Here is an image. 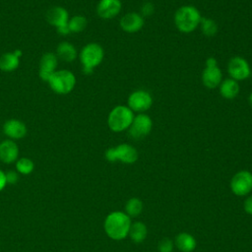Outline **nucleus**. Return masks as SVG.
<instances>
[{"instance_id": "nucleus-17", "label": "nucleus", "mask_w": 252, "mask_h": 252, "mask_svg": "<svg viewBox=\"0 0 252 252\" xmlns=\"http://www.w3.org/2000/svg\"><path fill=\"white\" fill-rule=\"evenodd\" d=\"M46 21L56 28L68 24L69 14L68 11L60 6H54L46 12Z\"/></svg>"}, {"instance_id": "nucleus-12", "label": "nucleus", "mask_w": 252, "mask_h": 252, "mask_svg": "<svg viewBox=\"0 0 252 252\" xmlns=\"http://www.w3.org/2000/svg\"><path fill=\"white\" fill-rule=\"evenodd\" d=\"M57 65H58V58L55 53L53 52L44 53L39 60V70H38L39 78L44 82H48L52 74L56 71Z\"/></svg>"}, {"instance_id": "nucleus-32", "label": "nucleus", "mask_w": 252, "mask_h": 252, "mask_svg": "<svg viewBox=\"0 0 252 252\" xmlns=\"http://www.w3.org/2000/svg\"><path fill=\"white\" fill-rule=\"evenodd\" d=\"M6 185H7V181H6L5 172L2 169H0V191H2Z\"/></svg>"}, {"instance_id": "nucleus-23", "label": "nucleus", "mask_w": 252, "mask_h": 252, "mask_svg": "<svg viewBox=\"0 0 252 252\" xmlns=\"http://www.w3.org/2000/svg\"><path fill=\"white\" fill-rule=\"evenodd\" d=\"M143 210V203L138 198H131L125 205V214L130 218L138 217Z\"/></svg>"}, {"instance_id": "nucleus-15", "label": "nucleus", "mask_w": 252, "mask_h": 252, "mask_svg": "<svg viewBox=\"0 0 252 252\" xmlns=\"http://www.w3.org/2000/svg\"><path fill=\"white\" fill-rule=\"evenodd\" d=\"M4 134L11 140H20L27 134L26 124L19 119H9L3 125Z\"/></svg>"}, {"instance_id": "nucleus-4", "label": "nucleus", "mask_w": 252, "mask_h": 252, "mask_svg": "<svg viewBox=\"0 0 252 252\" xmlns=\"http://www.w3.org/2000/svg\"><path fill=\"white\" fill-rule=\"evenodd\" d=\"M134 116V112L127 105H116L108 113L107 125L111 131L119 133L129 129Z\"/></svg>"}, {"instance_id": "nucleus-3", "label": "nucleus", "mask_w": 252, "mask_h": 252, "mask_svg": "<svg viewBox=\"0 0 252 252\" xmlns=\"http://www.w3.org/2000/svg\"><path fill=\"white\" fill-rule=\"evenodd\" d=\"M104 57V51L100 44L90 42L86 44L80 51V60L83 65L85 75H91L94 69L98 66Z\"/></svg>"}, {"instance_id": "nucleus-21", "label": "nucleus", "mask_w": 252, "mask_h": 252, "mask_svg": "<svg viewBox=\"0 0 252 252\" xmlns=\"http://www.w3.org/2000/svg\"><path fill=\"white\" fill-rule=\"evenodd\" d=\"M20 57L14 52H6L0 56V70L4 72H12L19 67Z\"/></svg>"}, {"instance_id": "nucleus-14", "label": "nucleus", "mask_w": 252, "mask_h": 252, "mask_svg": "<svg viewBox=\"0 0 252 252\" xmlns=\"http://www.w3.org/2000/svg\"><path fill=\"white\" fill-rule=\"evenodd\" d=\"M122 9L120 0H99L96 6V13L103 20L115 18Z\"/></svg>"}, {"instance_id": "nucleus-28", "label": "nucleus", "mask_w": 252, "mask_h": 252, "mask_svg": "<svg viewBox=\"0 0 252 252\" xmlns=\"http://www.w3.org/2000/svg\"><path fill=\"white\" fill-rule=\"evenodd\" d=\"M154 11H155V7H154V5L151 3V2H146V3H144L143 5H142V7H141V15L143 16V17H149V16H151L153 13H154Z\"/></svg>"}, {"instance_id": "nucleus-27", "label": "nucleus", "mask_w": 252, "mask_h": 252, "mask_svg": "<svg viewBox=\"0 0 252 252\" xmlns=\"http://www.w3.org/2000/svg\"><path fill=\"white\" fill-rule=\"evenodd\" d=\"M158 252H172L173 250V241L169 238L161 239L158 244Z\"/></svg>"}, {"instance_id": "nucleus-30", "label": "nucleus", "mask_w": 252, "mask_h": 252, "mask_svg": "<svg viewBox=\"0 0 252 252\" xmlns=\"http://www.w3.org/2000/svg\"><path fill=\"white\" fill-rule=\"evenodd\" d=\"M244 210L247 214L252 215V195L248 197L244 202Z\"/></svg>"}, {"instance_id": "nucleus-29", "label": "nucleus", "mask_w": 252, "mask_h": 252, "mask_svg": "<svg viewBox=\"0 0 252 252\" xmlns=\"http://www.w3.org/2000/svg\"><path fill=\"white\" fill-rule=\"evenodd\" d=\"M7 184H15L18 181V173L14 170H9L5 172Z\"/></svg>"}, {"instance_id": "nucleus-6", "label": "nucleus", "mask_w": 252, "mask_h": 252, "mask_svg": "<svg viewBox=\"0 0 252 252\" xmlns=\"http://www.w3.org/2000/svg\"><path fill=\"white\" fill-rule=\"evenodd\" d=\"M104 157L110 162L119 160L123 163L131 164L137 161L139 155H138V151L133 146H131L130 144L124 143L116 147L107 149L105 151Z\"/></svg>"}, {"instance_id": "nucleus-5", "label": "nucleus", "mask_w": 252, "mask_h": 252, "mask_svg": "<svg viewBox=\"0 0 252 252\" xmlns=\"http://www.w3.org/2000/svg\"><path fill=\"white\" fill-rule=\"evenodd\" d=\"M47 83L55 94H67L75 88L76 77L69 70H56Z\"/></svg>"}, {"instance_id": "nucleus-20", "label": "nucleus", "mask_w": 252, "mask_h": 252, "mask_svg": "<svg viewBox=\"0 0 252 252\" xmlns=\"http://www.w3.org/2000/svg\"><path fill=\"white\" fill-rule=\"evenodd\" d=\"M175 245L181 252H191L196 247V240L190 233L181 232L175 238Z\"/></svg>"}, {"instance_id": "nucleus-24", "label": "nucleus", "mask_w": 252, "mask_h": 252, "mask_svg": "<svg viewBox=\"0 0 252 252\" xmlns=\"http://www.w3.org/2000/svg\"><path fill=\"white\" fill-rule=\"evenodd\" d=\"M88 25L87 18L82 15L73 16L68 21V27L71 32H83Z\"/></svg>"}, {"instance_id": "nucleus-19", "label": "nucleus", "mask_w": 252, "mask_h": 252, "mask_svg": "<svg viewBox=\"0 0 252 252\" xmlns=\"http://www.w3.org/2000/svg\"><path fill=\"white\" fill-rule=\"evenodd\" d=\"M56 56L58 59H61L65 62H73L77 58L78 52L72 43L68 41H62L57 46Z\"/></svg>"}, {"instance_id": "nucleus-7", "label": "nucleus", "mask_w": 252, "mask_h": 252, "mask_svg": "<svg viewBox=\"0 0 252 252\" xmlns=\"http://www.w3.org/2000/svg\"><path fill=\"white\" fill-rule=\"evenodd\" d=\"M201 79L203 85L208 89H215L221 83L222 73L218 66V62L215 57L207 58L206 66L203 70Z\"/></svg>"}, {"instance_id": "nucleus-31", "label": "nucleus", "mask_w": 252, "mask_h": 252, "mask_svg": "<svg viewBox=\"0 0 252 252\" xmlns=\"http://www.w3.org/2000/svg\"><path fill=\"white\" fill-rule=\"evenodd\" d=\"M56 29H57V32H58L59 34H61V35H67V34H69V33L71 32L70 30H69L68 24L63 25V26H60V27H58V28H56Z\"/></svg>"}, {"instance_id": "nucleus-18", "label": "nucleus", "mask_w": 252, "mask_h": 252, "mask_svg": "<svg viewBox=\"0 0 252 252\" xmlns=\"http://www.w3.org/2000/svg\"><path fill=\"white\" fill-rule=\"evenodd\" d=\"M220 94L225 99L235 98L240 91L239 83L231 78L224 79L220 84Z\"/></svg>"}, {"instance_id": "nucleus-9", "label": "nucleus", "mask_w": 252, "mask_h": 252, "mask_svg": "<svg viewBox=\"0 0 252 252\" xmlns=\"http://www.w3.org/2000/svg\"><path fill=\"white\" fill-rule=\"evenodd\" d=\"M153 104L152 94L145 90H136L130 94L127 99V106L133 111L144 113Z\"/></svg>"}, {"instance_id": "nucleus-10", "label": "nucleus", "mask_w": 252, "mask_h": 252, "mask_svg": "<svg viewBox=\"0 0 252 252\" xmlns=\"http://www.w3.org/2000/svg\"><path fill=\"white\" fill-rule=\"evenodd\" d=\"M227 72L230 78L237 82L248 79L252 73L248 61L241 56L230 58L227 64Z\"/></svg>"}, {"instance_id": "nucleus-8", "label": "nucleus", "mask_w": 252, "mask_h": 252, "mask_svg": "<svg viewBox=\"0 0 252 252\" xmlns=\"http://www.w3.org/2000/svg\"><path fill=\"white\" fill-rule=\"evenodd\" d=\"M153 128V120L146 113H138L128 129L129 135L134 140H140L148 136Z\"/></svg>"}, {"instance_id": "nucleus-22", "label": "nucleus", "mask_w": 252, "mask_h": 252, "mask_svg": "<svg viewBox=\"0 0 252 252\" xmlns=\"http://www.w3.org/2000/svg\"><path fill=\"white\" fill-rule=\"evenodd\" d=\"M128 235L135 243L143 242L147 237V226L141 221H135L131 223Z\"/></svg>"}, {"instance_id": "nucleus-16", "label": "nucleus", "mask_w": 252, "mask_h": 252, "mask_svg": "<svg viewBox=\"0 0 252 252\" xmlns=\"http://www.w3.org/2000/svg\"><path fill=\"white\" fill-rule=\"evenodd\" d=\"M18 145L11 139L4 140L0 143V160L4 163H12L18 159Z\"/></svg>"}, {"instance_id": "nucleus-13", "label": "nucleus", "mask_w": 252, "mask_h": 252, "mask_svg": "<svg viewBox=\"0 0 252 252\" xmlns=\"http://www.w3.org/2000/svg\"><path fill=\"white\" fill-rule=\"evenodd\" d=\"M120 28L129 33H134L142 30L145 25L144 17L137 12H130L125 14L119 21Z\"/></svg>"}, {"instance_id": "nucleus-1", "label": "nucleus", "mask_w": 252, "mask_h": 252, "mask_svg": "<svg viewBox=\"0 0 252 252\" xmlns=\"http://www.w3.org/2000/svg\"><path fill=\"white\" fill-rule=\"evenodd\" d=\"M104 231L113 240L124 239L130 230V217L125 213L115 211L107 215L104 220Z\"/></svg>"}, {"instance_id": "nucleus-26", "label": "nucleus", "mask_w": 252, "mask_h": 252, "mask_svg": "<svg viewBox=\"0 0 252 252\" xmlns=\"http://www.w3.org/2000/svg\"><path fill=\"white\" fill-rule=\"evenodd\" d=\"M33 168V161L29 158H21L16 160V169L21 174L28 175L32 172Z\"/></svg>"}, {"instance_id": "nucleus-33", "label": "nucleus", "mask_w": 252, "mask_h": 252, "mask_svg": "<svg viewBox=\"0 0 252 252\" xmlns=\"http://www.w3.org/2000/svg\"><path fill=\"white\" fill-rule=\"evenodd\" d=\"M249 102H250V104L252 105V92H251V94H249Z\"/></svg>"}, {"instance_id": "nucleus-25", "label": "nucleus", "mask_w": 252, "mask_h": 252, "mask_svg": "<svg viewBox=\"0 0 252 252\" xmlns=\"http://www.w3.org/2000/svg\"><path fill=\"white\" fill-rule=\"evenodd\" d=\"M200 27L202 32L206 36H214L218 32V25L217 23L211 18H203L200 22Z\"/></svg>"}, {"instance_id": "nucleus-11", "label": "nucleus", "mask_w": 252, "mask_h": 252, "mask_svg": "<svg viewBox=\"0 0 252 252\" xmlns=\"http://www.w3.org/2000/svg\"><path fill=\"white\" fill-rule=\"evenodd\" d=\"M230 189L237 196H245L252 190V173L248 170L236 172L230 180Z\"/></svg>"}, {"instance_id": "nucleus-2", "label": "nucleus", "mask_w": 252, "mask_h": 252, "mask_svg": "<svg viewBox=\"0 0 252 252\" xmlns=\"http://www.w3.org/2000/svg\"><path fill=\"white\" fill-rule=\"evenodd\" d=\"M200 11L192 5H184L178 8L174 14V24L177 30L184 33L194 32L201 22Z\"/></svg>"}]
</instances>
